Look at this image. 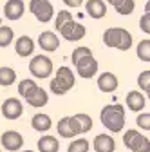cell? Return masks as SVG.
<instances>
[{"mask_svg": "<svg viewBox=\"0 0 150 152\" xmlns=\"http://www.w3.org/2000/svg\"><path fill=\"white\" fill-rule=\"evenodd\" d=\"M100 120L103 123V127L108 130V132H121L125 129V121H127V116H125V107L121 103H110V105H105L100 112Z\"/></svg>", "mask_w": 150, "mask_h": 152, "instance_id": "obj_1", "label": "cell"}, {"mask_svg": "<svg viewBox=\"0 0 150 152\" xmlns=\"http://www.w3.org/2000/svg\"><path fill=\"white\" fill-rule=\"evenodd\" d=\"M103 44L112 49L128 51L132 47V34L123 27H108L103 33Z\"/></svg>", "mask_w": 150, "mask_h": 152, "instance_id": "obj_2", "label": "cell"}, {"mask_svg": "<svg viewBox=\"0 0 150 152\" xmlns=\"http://www.w3.org/2000/svg\"><path fill=\"white\" fill-rule=\"evenodd\" d=\"M74 83H76V78H74V72L71 71V67L67 65H62L56 69V76L51 80V92L56 94V96H63V94H67Z\"/></svg>", "mask_w": 150, "mask_h": 152, "instance_id": "obj_3", "label": "cell"}, {"mask_svg": "<svg viewBox=\"0 0 150 152\" xmlns=\"http://www.w3.org/2000/svg\"><path fill=\"white\" fill-rule=\"evenodd\" d=\"M123 143L132 152H150V140L146 136H143L136 129H128L123 134Z\"/></svg>", "mask_w": 150, "mask_h": 152, "instance_id": "obj_4", "label": "cell"}, {"mask_svg": "<svg viewBox=\"0 0 150 152\" xmlns=\"http://www.w3.org/2000/svg\"><path fill=\"white\" fill-rule=\"evenodd\" d=\"M29 71L34 78H49L52 74V60L45 54H38V56H33L31 62H29Z\"/></svg>", "mask_w": 150, "mask_h": 152, "instance_id": "obj_5", "label": "cell"}, {"mask_svg": "<svg viewBox=\"0 0 150 152\" xmlns=\"http://www.w3.org/2000/svg\"><path fill=\"white\" fill-rule=\"evenodd\" d=\"M29 11L40 24H47L54 16V7L51 0H29Z\"/></svg>", "mask_w": 150, "mask_h": 152, "instance_id": "obj_6", "label": "cell"}, {"mask_svg": "<svg viewBox=\"0 0 150 152\" xmlns=\"http://www.w3.org/2000/svg\"><path fill=\"white\" fill-rule=\"evenodd\" d=\"M58 33L62 34V38H63V40H67V42H80L82 38H85L87 29H85L80 22H76V20L72 18V20H67L65 24L60 26Z\"/></svg>", "mask_w": 150, "mask_h": 152, "instance_id": "obj_7", "label": "cell"}, {"mask_svg": "<svg viewBox=\"0 0 150 152\" xmlns=\"http://www.w3.org/2000/svg\"><path fill=\"white\" fill-rule=\"evenodd\" d=\"M74 67H76L78 76H82V78H85V80H90V78H94V76L98 74L100 64H98V60L92 54H89V56H83L82 60H78L76 64H74Z\"/></svg>", "mask_w": 150, "mask_h": 152, "instance_id": "obj_8", "label": "cell"}, {"mask_svg": "<svg viewBox=\"0 0 150 152\" xmlns=\"http://www.w3.org/2000/svg\"><path fill=\"white\" fill-rule=\"evenodd\" d=\"M56 132H58L62 138H67V140L76 138V136L82 134V132H80V127H78V123H76V120H74V116H65V118H62V120L58 121V125H56Z\"/></svg>", "mask_w": 150, "mask_h": 152, "instance_id": "obj_9", "label": "cell"}, {"mask_svg": "<svg viewBox=\"0 0 150 152\" xmlns=\"http://www.w3.org/2000/svg\"><path fill=\"white\" fill-rule=\"evenodd\" d=\"M2 116L6 118V120H18L24 114V105H22V102L18 100V98H7V100H4V103H2Z\"/></svg>", "mask_w": 150, "mask_h": 152, "instance_id": "obj_10", "label": "cell"}, {"mask_svg": "<svg viewBox=\"0 0 150 152\" xmlns=\"http://www.w3.org/2000/svg\"><path fill=\"white\" fill-rule=\"evenodd\" d=\"M0 143H2V147L6 150L16 152V150H20L22 145H24V136L18 130H6L4 134L0 136Z\"/></svg>", "mask_w": 150, "mask_h": 152, "instance_id": "obj_11", "label": "cell"}, {"mask_svg": "<svg viewBox=\"0 0 150 152\" xmlns=\"http://www.w3.org/2000/svg\"><path fill=\"white\" fill-rule=\"evenodd\" d=\"M25 13V4L24 0H7V2L4 4V16L7 18V20H20V18L24 16Z\"/></svg>", "mask_w": 150, "mask_h": 152, "instance_id": "obj_12", "label": "cell"}, {"mask_svg": "<svg viewBox=\"0 0 150 152\" xmlns=\"http://www.w3.org/2000/svg\"><path fill=\"white\" fill-rule=\"evenodd\" d=\"M125 103L132 112H143V109L146 107V96L141 91H128Z\"/></svg>", "mask_w": 150, "mask_h": 152, "instance_id": "obj_13", "label": "cell"}, {"mask_svg": "<svg viewBox=\"0 0 150 152\" xmlns=\"http://www.w3.org/2000/svg\"><path fill=\"white\" fill-rule=\"evenodd\" d=\"M38 45H40V49L42 51H45V53H52V51H56L60 47V38L56 36V33H52V31H44V33H40V36H38Z\"/></svg>", "mask_w": 150, "mask_h": 152, "instance_id": "obj_14", "label": "cell"}, {"mask_svg": "<svg viewBox=\"0 0 150 152\" xmlns=\"http://www.w3.org/2000/svg\"><path fill=\"white\" fill-rule=\"evenodd\" d=\"M118 76L114 74V72H110V71H105V72H101L100 76H98V89L101 91V92H114L116 89H118Z\"/></svg>", "mask_w": 150, "mask_h": 152, "instance_id": "obj_15", "label": "cell"}, {"mask_svg": "<svg viewBox=\"0 0 150 152\" xmlns=\"http://www.w3.org/2000/svg\"><path fill=\"white\" fill-rule=\"evenodd\" d=\"M15 51H16L18 56L27 58V56H31L34 53V40H33L31 36H27V34L18 36L16 42H15Z\"/></svg>", "mask_w": 150, "mask_h": 152, "instance_id": "obj_16", "label": "cell"}, {"mask_svg": "<svg viewBox=\"0 0 150 152\" xmlns=\"http://www.w3.org/2000/svg\"><path fill=\"white\" fill-rule=\"evenodd\" d=\"M24 100L27 102V105H31V107H34V109H40V107H45V105H47V102H49V94H47L45 89H42V87L38 85L31 94H27Z\"/></svg>", "mask_w": 150, "mask_h": 152, "instance_id": "obj_17", "label": "cell"}, {"mask_svg": "<svg viewBox=\"0 0 150 152\" xmlns=\"http://www.w3.org/2000/svg\"><path fill=\"white\" fill-rule=\"evenodd\" d=\"M94 152H114L116 150V141L108 134H98L92 141Z\"/></svg>", "mask_w": 150, "mask_h": 152, "instance_id": "obj_18", "label": "cell"}, {"mask_svg": "<svg viewBox=\"0 0 150 152\" xmlns=\"http://www.w3.org/2000/svg\"><path fill=\"white\" fill-rule=\"evenodd\" d=\"M85 11L90 18H94V20H100L107 15V4L103 0H87L85 2Z\"/></svg>", "mask_w": 150, "mask_h": 152, "instance_id": "obj_19", "label": "cell"}, {"mask_svg": "<svg viewBox=\"0 0 150 152\" xmlns=\"http://www.w3.org/2000/svg\"><path fill=\"white\" fill-rule=\"evenodd\" d=\"M31 127L36 132H47L52 127V120H51L49 114H42V112L40 114H34L33 120H31Z\"/></svg>", "mask_w": 150, "mask_h": 152, "instance_id": "obj_20", "label": "cell"}, {"mask_svg": "<svg viewBox=\"0 0 150 152\" xmlns=\"http://www.w3.org/2000/svg\"><path fill=\"white\" fill-rule=\"evenodd\" d=\"M36 147H38V152H58L60 150V141L54 136L45 134L36 141Z\"/></svg>", "mask_w": 150, "mask_h": 152, "instance_id": "obj_21", "label": "cell"}, {"mask_svg": "<svg viewBox=\"0 0 150 152\" xmlns=\"http://www.w3.org/2000/svg\"><path fill=\"white\" fill-rule=\"evenodd\" d=\"M16 82V71L13 67H0V85L9 87Z\"/></svg>", "mask_w": 150, "mask_h": 152, "instance_id": "obj_22", "label": "cell"}, {"mask_svg": "<svg viewBox=\"0 0 150 152\" xmlns=\"http://www.w3.org/2000/svg\"><path fill=\"white\" fill-rule=\"evenodd\" d=\"M74 120H76L78 127H80V132L82 134H85V132H89L92 129V118L89 116V114H83V112H78L74 114Z\"/></svg>", "mask_w": 150, "mask_h": 152, "instance_id": "obj_23", "label": "cell"}, {"mask_svg": "<svg viewBox=\"0 0 150 152\" xmlns=\"http://www.w3.org/2000/svg\"><path fill=\"white\" fill-rule=\"evenodd\" d=\"M136 53H138V58H139L141 62H145V64L150 62V40H148V38H145V40H141V42L138 44Z\"/></svg>", "mask_w": 150, "mask_h": 152, "instance_id": "obj_24", "label": "cell"}, {"mask_svg": "<svg viewBox=\"0 0 150 152\" xmlns=\"http://www.w3.org/2000/svg\"><path fill=\"white\" fill-rule=\"evenodd\" d=\"M89 148H90V143L85 138H76L72 143H69L67 152H89Z\"/></svg>", "mask_w": 150, "mask_h": 152, "instance_id": "obj_25", "label": "cell"}, {"mask_svg": "<svg viewBox=\"0 0 150 152\" xmlns=\"http://www.w3.org/2000/svg\"><path fill=\"white\" fill-rule=\"evenodd\" d=\"M13 38H15V33H13L11 27H7V26H0V47H7V45H11Z\"/></svg>", "mask_w": 150, "mask_h": 152, "instance_id": "obj_26", "label": "cell"}, {"mask_svg": "<svg viewBox=\"0 0 150 152\" xmlns=\"http://www.w3.org/2000/svg\"><path fill=\"white\" fill-rule=\"evenodd\" d=\"M36 87H38V85H36V82L34 80H22L20 83H18V94H20V96L22 98H25L27 96V94H31Z\"/></svg>", "mask_w": 150, "mask_h": 152, "instance_id": "obj_27", "label": "cell"}, {"mask_svg": "<svg viewBox=\"0 0 150 152\" xmlns=\"http://www.w3.org/2000/svg\"><path fill=\"white\" fill-rule=\"evenodd\" d=\"M138 87L146 94L150 91V71H143L139 76H138Z\"/></svg>", "mask_w": 150, "mask_h": 152, "instance_id": "obj_28", "label": "cell"}, {"mask_svg": "<svg viewBox=\"0 0 150 152\" xmlns=\"http://www.w3.org/2000/svg\"><path fill=\"white\" fill-rule=\"evenodd\" d=\"M89 54H92V51L89 49V47H76V49H74L72 51V54H71V62H72V65L74 64H76L78 60H82L83 58V56H89Z\"/></svg>", "mask_w": 150, "mask_h": 152, "instance_id": "obj_29", "label": "cell"}, {"mask_svg": "<svg viewBox=\"0 0 150 152\" xmlns=\"http://www.w3.org/2000/svg\"><path fill=\"white\" fill-rule=\"evenodd\" d=\"M67 20H72V13H69L67 9H62V11L56 13V20H54V27H56V31H58L60 26L65 24Z\"/></svg>", "mask_w": 150, "mask_h": 152, "instance_id": "obj_30", "label": "cell"}, {"mask_svg": "<svg viewBox=\"0 0 150 152\" xmlns=\"http://www.w3.org/2000/svg\"><path fill=\"white\" fill-rule=\"evenodd\" d=\"M134 9H136V2H134V0H123V2L116 7V11L119 15H130V13H134Z\"/></svg>", "mask_w": 150, "mask_h": 152, "instance_id": "obj_31", "label": "cell"}, {"mask_svg": "<svg viewBox=\"0 0 150 152\" xmlns=\"http://www.w3.org/2000/svg\"><path fill=\"white\" fill-rule=\"evenodd\" d=\"M136 123H138L139 129H143V130H150V114H148V112L139 114L138 120H136Z\"/></svg>", "mask_w": 150, "mask_h": 152, "instance_id": "obj_32", "label": "cell"}, {"mask_svg": "<svg viewBox=\"0 0 150 152\" xmlns=\"http://www.w3.org/2000/svg\"><path fill=\"white\" fill-rule=\"evenodd\" d=\"M139 29L145 33V34H150V15L145 13L141 16V20H139Z\"/></svg>", "mask_w": 150, "mask_h": 152, "instance_id": "obj_33", "label": "cell"}, {"mask_svg": "<svg viewBox=\"0 0 150 152\" xmlns=\"http://www.w3.org/2000/svg\"><path fill=\"white\" fill-rule=\"evenodd\" d=\"M62 2H63L67 7H71V9H76V7H80V6L83 4V0H62Z\"/></svg>", "mask_w": 150, "mask_h": 152, "instance_id": "obj_34", "label": "cell"}, {"mask_svg": "<svg viewBox=\"0 0 150 152\" xmlns=\"http://www.w3.org/2000/svg\"><path fill=\"white\" fill-rule=\"evenodd\" d=\"M103 2H105V4H110L112 7H118V6L123 2V0H103Z\"/></svg>", "mask_w": 150, "mask_h": 152, "instance_id": "obj_35", "label": "cell"}, {"mask_svg": "<svg viewBox=\"0 0 150 152\" xmlns=\"http://www.w3.org/2000/svg\"><path fill=\"white\" fill-rule=\"evenodd\" d=\"M22 152H34V150H22Z\"/></svg>", "mask_w": 150, "mask_h": 152, "instance_id": "obj_36", "label": "cell"}, {"mask_svg": "<svg viewBox=\"0 0 150 152\" xmlns=\"http://www.w3.org/2000/svg\"><path fill=\"white\" fill-rule=\"evenodd\" d=\"M0 152H2V150H0Z\"/></svg>", "mask_w": 150, "mask_h": 152, "instance_id": "obj_37", "label": "cell"}]
</instances>
